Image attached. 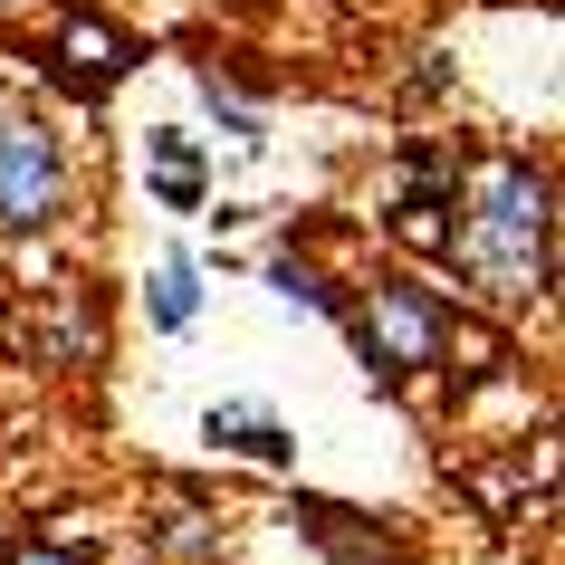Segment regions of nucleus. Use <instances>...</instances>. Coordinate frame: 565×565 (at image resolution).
<instances>
[{
	"mask_svg": "<svg viewBox=\"0 0 565 565\" xmlns=\"http://www.w3.org/2000/svg\"><path fill=\"white\" fill-rule=\"evenodd\" d=\"M288 518H298V536L327 546L335 565H413L403 527H384V518H364V508H345V499H298Z\"/></svg>",
	"mask_w": 565,
	"mask_h": 565,
	"instance_id": "0eeeda50",
	"label": "nucleus"
},
{
	"mask_svg": "<svg viewBox=\"0 0 565 565\" xmlns=\"http://www.w3.org/2000/svg\"><path fill=\"white\" fill-rule=\"evenodd\" d=\"M0 565H96V546H67V536H10Z\"/></svg>",
	"mask_w": 565,
	"mask_h": 565,
	"instance_id": "ddd939ff",
	"label": "nucleus"
},
{
	"mask_svg": "<svg viewBox=\"0 0 565 565\" xmlns=\"http://www.w3.org/2000/svg\"><path fill=\"white\" fill-rule=\"evenodd\" d=\"M77 211V153L39 106L0 96V239H49Z\"/></svg>",
	"mask_w": 565,
	"mask_h": 565,
	"instance_id": "7ed1b4c3",
	"label": "nucleus"
},
{
	"mask_svg": "<svg viewBox=\"0 0 565 565\" xmlns=\"http://www.w3.org/2000/svg\"><path fill=\"white\" fill-rule=\"evenodd\" d=\"M145 58L135 39L116 30V20H96V10H67L58 30H49V77H58L77 106H96V96H116V77Z\"/></svg>",
	"mask_w": 565,
	"mask_h": 565,
	"instance_id": "39448f33",
	"label": "nucleus"
},
{
	"mask_svg": "<svg viewBox=\"0 0 565 565\" xmlns=\"http://www.w3.org/2000/svg\"><path fill=\"white\" fill-rule=\"evenodd\" d=\"M192 87H202V116L221 125L231 145H259V135H268V125H259V106H249V96H239V87H221V67H202Z\"/></svg>",
	"mask_w": 565,
	"mask_h": 565,
	"instance_id": "9d476101",
	"label": "nucleus"
},
{
	"mask_svg": "<svg viewBox=\"0 0 565 565\" xmlns=\"http://www.w3.org/2000/svg\"><path fill=\"white\" fill-rule=\"evenodd\" d=\"M450 221H460V163H450L441 145H403L393 239H413V249H450Z\"/></svg>",
	"mask_w": 565,
	"mask_h": 565,
	"instance_id": "423d86ee",
	"label": "nucleus"
},
{
	"mask_svg": "<svg viewBox=\"0 0 565 565\" xmlns=\"http://www.w3.org/2000/svg\"><path fill=\"white\" fill-rule=\"evenodd\" d=\"M202 441L211 450H239V460H259V470H288V460H298V431H288L278 413H259V403H211Z\"/></svg>",
	"mask_w": 565,
	"mask_h": 565,
	"instance_id": "6e6552de",
	"label": "nucleus"
},
{
	"mask_svg": "<svg viewBox=\"0 0 565 565\" xmlns=\"http://www.w3.org/2000/svg\"><path fill=\"white\" fill-rule=\"evenodd\" d=\"M345 327H355V355L384 374V384H413L450 355V298L422 288L413 268H384L364 278V298H345Z\"/></svg>",
	"mask_w": 565,
	"mask_h": 565,
	"instance_id": "f03ea898",
	"label": "nucleus"
},
{
	"mask_svg": "<svg viewBox=\"0 0 565 565\" xmlns=\"http://www.w3.org/2000/svg\"><path fill=\"white\" fill-rule=\"evenodd\" d=\"M268 278H278V298H288V307H317V317H345V298H335V278H327L317 259H278Z\"/></svg>",
	"mask_w": 565,
	"mask_h": 565,
	"instance_id": "9b49d317",
	"label": "nucleus"
},
{
	"mask_svg": "<svg viewBox=\"0 0 565 565\" xmlns=\"http://www.w3.org/2000/svg\"><path fill=\"white\" fill-rule=\"evenodd\" d=\"M450 259H460V278L479 298H499V307L546 298L556 288V182H546V163L499 153L479 173L470 211L450 221Z\"/></svg>",
	"mask_w": 565,
	"mask_h": 565,
	"instance_id": "f257e3e1",
	"label": "nucleus"
},
{
	"mask_svg": "<svg viewBox=\"0 0 565 565\" xmlns=\"http://www.w3.org/2000/svg\"><path fill=\"white\" fill-rule=\"evenodd\" d=\"M20 355L49 364V374H96L106 364V298L96 288H39V307L20 317Z\"/></svg>",
	"mask_w": 565,
	"mask_h": 565,
	"instance_id": "20e7f679",
	"label": "nucleus"
},
{
	"mask_svg": "<svg viewBox=\"0 0 565 565\" xmlns=\"http://www.w3.org/2000/svg\"><path fill=\"white\" fill-rule=\"evenodd\" d=\"M145 145H153V173H163V182H202V145H192L182 125H153Z\"/></svg>",
	"mask_w": 565,
	"mask_h": 565,
	"instance_id": "f8f14e48",
	"label": "nucleus"
},
{
	"mask_svg": "<svg viewBox=\"0 0 565 565\" xmlns=\"http://www.w3.org/2000/svg\"><path fill=\"white\" fill-rule=\"evenodd\" d=\"M145 307H153V327H163V335L192 327V317H202V278H192V259H163V268H153Z\"/></svg>",
	"mask_w": 565,
	"mask_h": 565,
	"instance_id": "1a4fd4ad",
	"label": "nucleus"
}]
</instances>
